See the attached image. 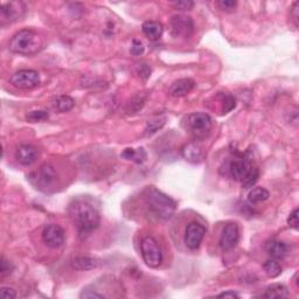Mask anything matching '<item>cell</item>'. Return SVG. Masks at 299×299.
I'll return each mask as SVG.
<instances>
[{
	"mask_svg": "<svg viewBox=\"0 0 299 299\" xmlns=\"http://www.w3.org/2000/svg\"><path fill=\"white\" fill-rule=\"evenodd\" d=\"M25 12H26V6L21 2H10L2 6L3 20H7L9 23L20 20L25 16Z\"/></svg>",
	"mask_w": 299,
	"mask_h": 299,
	"instance_id": "obj_13",
	"label": "cell"
},
{
	"mask_svg": "<svg viewBox=\"0 0 299 299\" xmlns=\"http://www.w3.org/2000/svg\"><path fill=\"white\" fill-rule=\"evenodd\" d=\"M136 73H137V75L140 77V79L146 81L151 76V68L147 63H144V62L137 63Z\"/></svg>",
	"mask_w": 299,
	"mask_h": 299,
	"instance_id": "obj_27",
	"label": "cell"
},
{
	"mask_svg": "<svg viewBox=\"0 0 299 299\" xmlns=\"http://www.w3.org/2000/svg\"><path fill=\"white\" fill-rule=\"evenodd\" d=\"M258 175H259L258 168H257V167H255L254 170H252V171L250 172V173H249L248 177L245 178L243 181H242V186H243V187H244L245 189L251 188L252 186H254V185L256 184V181H257Z\"/></svg>",
	"mask_w": 299,
	"mask_h": 299,
	"instance_id": "obj_28",
	"label": "cell"
},
{
	"mask_svg": "<svg viewBox=\"0 0 299 299\" xmlns=\"http://www.w3.org/2000/svg\"><path fill=\"white\" fill-rule=\"evenodd\" d=\"M270 196V193L263 187H255L249 192L248 200L250 203H259L268 200Z\"/></svg>",
	"mask_w": 299,
	"mask_h": 299,
	"instance_id": "obj_23",
	"label": "cell"
},
{
	"mask_svg": "<svg viewBox=\"0 0 299 299\" xmlns=\"http://www.w3.org/2000/svg\"><path fill=\"white\" fill-rule=\"evenodd\" d=\"M172 34L179 38H188L194 30V24L191 17L187 16H174L171 19Z\"/></svg>",
	"mask_w": 299,
	"mask_h": 299,
	"instance_id": "obj_12",
	"label": "cell"
},
{
	"mask_svg": "<svg viewBox=\"0 0 299 299\" xmlns=\"http://www.w3.org/2000/svg\"><path fill=\"white\" fill-rule=\"evenodd\" d=\"M53 105H54V109L56 111L63 114V112H68L72 110L74 105H75V101L68 96V95H60V96H56L54 98Z\"/></svg>",
	"mask_w": 299,
	"mask_h": 299,
	"instance_id": "obj_20",
	"label": "cell"
},
{
	"mask_svg": "<svg viewBox=\"0 0 299 299\" xmlns=\"http://www.w3.org/2000/svg\"><path fill=\"white\" fill-rule=\"evenodd\" d=\"M100 265V261L97 258L88 257V256H79L72 261L73 269L77 271H89V270L96 269Z\"/></svg>",
	"mask_w": 299,
	"mask_h": 299,
	"instance_id": "obj_17",
	"label": "cell"
},
{
	"mask_svg": "<svg viewBox=\"0 0 299 299\" xmlns=\"http://www.w3.org/2000/svg\"><path fill=\"white\" fill-rule=\"evenodd\" d=\"M65 240V229L59 224H47L42 230V241L49 248L56 249L62 247Z\"/></svg>",
	"mask_w": 299,
	"mask_h": 299,
	"instance_id": "obj_9",
	"label": "cell"
},
{
	"mask_svg": "<svg viewBox=\"0 0 299 299\" xmlns=\"http://www.w3.org/2000/svg\"><path fill=\"white\" fill-rule=\"evenodd\" d=\"M121 157L126 160H132L137 164H142L146 159V152L143 147H140V149H125L122 152Z\"/></svg>",
	"mask_w": 299,
	"mask_h": 299,
	"instance_id": "obj_22",
	"label": "cell"
},
{
	"mask_svg": "<svg viewBox=\"0 0 299 299\" xmlns=\"http://www.w3.org/2000/svg\"><path fill=\"white\" fill-rule=\"evenodd\" d=\"M145 201L151 212L160 220L171 219L177 208L173 199L154 187H150L146 191Z\"/></svg>",
	"mask_w": 299,
	"mask_h": 299,
	"instance_id": "obj_3",
	"label": "cell"
},
{
	"mask_svg": "<svg viewBox=\"0 0 299 299\" xmlns=\"http://www.w3.org/2000/svg\"><path fill=\"white\" fill-rule=\"evenodd\" d=\"M255 167L256 166L252 165L251 159H249L247 154H242V156L234 157V159H231L229 163H228L227 170L228 174H229L234 180L242 182Z\"/></svg>",
	"mask_w": 299,
	"mask_h": 299,
	"instance_id": "obj_6",
	"label": "cell"
},
{
	"mask_svg": "<svg viewBox=\"0 0 299 299\" xmlns=\"http://www.w3.org/2000/svg\"><path fill=\"white\" fill-rule=\"evenodd\" d=\"M290 296L289 290L285 285L283 284H272L271 286L266 287L264 294L263 297L264 298H287Z\"/></svg>",
	"mask_w": 299,
	"mask_h": 299,
	"instance_id": "obj_21",
	"label": "cell"
},
{
	"mask_svg": "<svg viewBox=\"0 0 299 299\" xmlns=\"http://www.w3.org/2000/svg\"><path fill=\"white\" fill-rule=\"evenodd\" d=\"M140 250H142L144 262L150 268H158L163 262V251L153 237L146 236L143 238L142 243H140Z\"/></svg>",
	"mask_w": 299,
	"mask_h": 299,
	"instance_id": "obj_5",
	"label": "cell"
},
{
	"mask_svg": "<svg viewBox=\"0 0 299 299\" xmlns=\"http://www.w3.org/2000/svg\"><path fill=\"white\" fill-rule=\"evenodd\" d=\"M28 179L38 189L47 192L55 187L56 182H58V173L52 165L45 164L33 172Z\"/></svg>",
	"mask_w": 299,
	"mask_h": 299,
	"instance_id": "obj_4",
	"label": "cell"
},
{
	"mask_svg": "<svg viewBox=\"0 0 299 299\" xmlns=\"http://www.w3.org/2000/svg\"><path fill=\"white\" fill-rule=\"evenodd\" d=\"M263 269H264L266 275L271 277V278H276V277H278L280 273H282V268H280L279 263L273 261V259L266 261L264 264H263Z\"/></svg>",
	"mask_w": 299,
	"mask_h": 299,
	"instance_id": "obj_25",
	"label": "cell"
},
{
	"mask_svg": "<svg viewBox=\"0 0 299 299\" xmlns=\"http://www.w3.org/2000/svg\"><path fill=\"white\" fill-rule=\"evenodd\" d=\"M206 228L199 222H191L188 223V226L186 227L185 231V244L186 247L191 250H196L199 249L200 244L205 237Z\"/></svg>",
	"mask_w": 299,
	"mask_h": 299,
	"instance_id": "obj_10",
	"label": "cell"
},
{
	"mask_svg": "<svg viewBox=\"0 0 299 299\" xmlns=\"http://www.w3.org/2000/svg\"><path fill=\"white\" fill-rule=\"evenodd\" d=\"M80 297H81V298H88V299H91V298H98V299L105 298L104 294L97 293V292H95V291H89V290L83 291V292L81 293V296H80Z\"/></svg>",
	"mask_w": 299,
	"mask_h": 299,
	"instance_id": "obj_37",
	"label": "cell"
},
{
	"mask_svg": "<svg viewBox=\"0 0 299 299\" xmlns=\"http://www.w3.org/2000/svg\"><path fill=\"white\" fill-rule=\"evenodd\" d=\"M265 250L268 254L271 256L272 258L280 259L283 258L284 256L286 255L287 252V245L282 241L277 240H271L266 242L265 244Z\"/></svg>",
	"mask_w": 299,
	"mask_h": 299,
	"instance_id": "obj_18",
	"label": "cell"
},
{
	"mask_svg": "<svg viewBox=\"0 0 299 299\" xmlns=\"http://www.w3.org/2000/svg\"><path fill=\"white\" fill-rule=\"evenodd\" d=\"M38 157L39 151L37 150V147L30 145V144H24V145L19 146L16 152V159L24 166L33 165L37 161Z\"/></svg>",
	"mask_w": 299,
	"mask_h": 299,
	"instance_id": "obj_14",
	"label": "cell"
},
{
	"mask_svg": "<svg viewBox=\"0 0 299 299\" xmlns=\"http://www.w3.org/2000/svg\"><path fill=\"white\" fill-rule=\"evenodd\" d=\"M172 5H173V7L175 10L188 11V10L193 9V6H194V3L191 2V0H179V2L172 3Z\"/></svg>",
	"mask_w": 299,
	"mask_h": 299,
	"instance_id": "obj_34",
	"label": "cell"
},
{
	"mask_svg": "<svg viewBox=\"0 0 299 299\" xmlns=\"http://www.w3.org/2000/svg\"><path fill=\"white\" fill-rule=\"evenodd\" d=\"M48 117H49V115H48L47 111L35 110V111L28 112L27 116H26V119L31 123H40V122L47 121Z\"/></svg>",
	"mask_w": 299,
	"mask_h": 299,
	"instance_id": "obj_26",
	"label": "cell"
},
{
	"mask_svg": "<svg viewBox=\"0 0 299 299\" xmlns=\"http://www.w3.org/2000/svg\"><path fill=\"white\" fill-rule=\"evenodd\" d=\"M195 87V82L192 79H180L175 81L168 88V94L172 97H182L191 93Z\"/></svg>",
	"mask_w": 299,
	"mask_h": 299,
	"instance_id": "obj_15",
	"label": "cell"
},
{
	"mask_svg": "<svg viewBox=\"0 0 299 299\" xmlns=\"http://www.w3.org/2000/svg\"><path fill=\"white\" fill-rule=\"evenodd\" d=\"M0 297L4 299H13L17 297V292L16 290L12 289V287L3 286L2 289H0Z\"/></svg>",
	"mask_w": 299,
	"mask_h": 299,
	"instance_id": "obj_35",
	"label": "cell"
},
{
	"mask_svg": "<svg viewBox=\"0 0 299 299\" xmlns=\"http://www.w3.org/2000/svg\"><path fill=\"white\" fill-rule=\"evenodd\" d=\"M217 6L224 12H233L236 9L237 2H234V0H220V2H217Z\"/></svg>",
	"mask_w": 299,
	"mask_h": 299,
	"instance_id": "obj_31",
	"label": "cell"
},
{
	"mask_svg": "<svg viewBox=\"0 0 299 299\" xmlns=\"http://www.w3.org/2000/svg\"><path fill=\"white\" fill-rule=\"evenodd\" d=\"M13 270H14V265L10 261H7V259L3 256L2 261H0V275H2L3 278L4 277L11 275Z\"/></svg>",
	"mask_w": 299,
	"mask_h": 299,
	"instance_id": "obj_30",
	"label": "cell"
},
{
	"mask_svg": "<svg viewBox=\"0 0 299 299\" xmlns=\"http://www.w3.org/2000/svg\"><path fill=\"white\" fill-rule=\"evenodd\" d=\"M212 124L213 122L210 116L202 114V112L192 114L188 117V125L193 133L196 136V138H205L212 129Z\"/></svg>",
	"mask_w": 299,
	"mask_h": 299,
	"instance_id": "obj_8",
	"label": "cell"
},
{
	"mask_svg": "<svg viewBox=\"0 0 299 299\" xmlns=\"http://www.w3.org/2000/svg\"><path fill=\"white\" fill-rule=\"evenodd\" d=\"M70 216L75 222L81 237H87L100 227L98 209L86 199H77L70 205Z\"/></svg>",
	"mask_w": 299,
	"mask_h": 299,
	"instance_id": "obj_1",
	"label": "cell"
},
{
	"mask_svg": "<svg viewBox=\"0 0 299 299\" xmlns=\"http://www.w3.org/2000/svg\"><path fill=\"white\" fill-rule=\"evenodd\" d=\"M10 81L19 89H33L40 84V75L33 69H23L14 73Z\"/></svg>",
	"mask_w": 299,
	"mask_h": 299,
	"instance_id": "obj_7",
	"label": "cell"
},
{
	"mask_svg": "<svg viewBox=\"0 0 299 299\" xmlns=\"http://www.w3.org/2000/svg\"><path fill=\"white\" fill-rule=\"evenodd\" d=\"M165 122H166V118L165 117H156L153 119H150L146 124L145 135L146 136L154 135V133H156L157 131H159V130L163 128V126L165 125Z\"/></svg>",
	"mask_w": 299,
	"mask_h": 299,
	"instance_id": "obj_24",
	"label": "cell"
},
{
	"mask_svg": "<svg viewBox=\"0 0 299 299\" xmlns=\"http://www.w3.org/2000/svg\"><path fill=\"white\" fill-rule=\"evenodd\" d=\"M144 49H145V47H144L143 42L137 40V39H135V40H132V44H131V48H130V53L133 56H139L142 55L144 53Z\"/></svg>",
	"mask_w": 299,
	"mask_h": 299,
	"instance_id": "obj_33",
	"label": "cell"
},
{
	"mask_svg": "<svg viewBox=\"0 0 299 299\" xmlns=\"http://www.w3.org/2000/svg\"><path fill=\"white\" fill-rule=\"evenodd\" d=\"M219 298H240V296L236 292H234V291H226V292H222L220 293Z\"/></svg>",
	"mask_w": 299,
	"mask_h": 299,
	"instance_id": "obj_38",
	"label": "cell"
},
{
	"mask_svg": "<svg viewBox=\"0 0 299 299\" xmlns=\"http://www.w3.org/2000/svg\"><path fill=\"white\" fill-rule=\"evenodd\" d=\"M181 153H182V157H184L186 160L193 164L199 163L202 158L201 149H200V147L194 143L186 144V145L182 147Z\"/></svg>",
	"mask_w": 299,
	"mask_h": 299,
	"instance_id": "obj_19",
	"label": "cell"
},
{
	"mask_svg": "<svg viewBox=\"0 0 299 299\" xmlns=\"http://www.w3.org/2000/svg\"><path fill=\"white\" fill-rule=\"evenodd\" d=\"M45 40L33 30H21L10 41V51L21 55L37 54L44 48Z\"/></svg>",
	"mask_w": 299,
	"mask_h": 299,
	"instance_id": "obj_2",
	"label": "cell"
},
{
	"mask_svg": "<svg viewBox=\"0 0 299 299\" xmlns=\"http://www.w3.org/2000/svg\"><path fill=\"white\" fill-rule=\"evenodd\" d=\"M240 240V229H238L237 223L229 222L224 226L222 234L220 237V247L222 250L228 251L236 247Z\"/></svg>",
	"mask_w": 299,
	"mask_h": 299,
	"instance_id": "obj_11",
	"label": "cell"
},
{
	"mask_svg": "<svg viewBox=\"0 0 299 299\" xmlns=\"http://www.w3.org/2000/svg\"><path fill=\"white\" fill-rule=\"evenodd\" d=\"M142 30L144 32V34L146 35L147 39H150L151 41H157L159 40L161 35H163L164 26L163 24L159 23V21L150 20V21H145V23L143 24Z\"/></svg>",
	"mask_w": 299,
	"mask_h": 299,
	"instance_id": "obj_16",
	"label": "cell"
},
{
	"mask_svg": "<svg viewBox=\"0 0 299 299\" xmlns=\"http://www.w3.org/2000/svg\"><path fill=\"white\" fill-rule=\"evenodd\" d=\"M222 103H223V108H222L223 114H228V112H230L233 109H235V107H236V100H235V97L231 96V95H224Z\"/></svg>",
	"mask_w": 299,
	"mask_h": 299,
	"instance_id": "obj_29",
	"label": "cell"
},
{
	"mask_svg": "<svg viewBox=\"0 0 299 299\" xmlns=\"http://www.w3.org/2000/svg\"><path fill=\"white\" fill-rule=\"evenodd\" d=\"M298 215H299V210H298V208H296L290 213L289 217H287V224H289L290 228H292V229H294V230H298V228H299Z\"/></svg>",
	"mask_w": 299,
	"mask_h": 299,
	"instance_id": "obj_32",
	"label": "cell"
},
{
	"mask_svg": "<svg viewBox=\"0 0 299 299\" xmlns=\"http://www.w3.org/2000/svg\"><path fill=\"white\" fill-rule=\"evenodd\" d=\"M291 17H292V20L296 27H298V19H299V3L294 2L292 5V9H291Z\"/></svg>",
	"mask_w": 299,
	"mask_h": 299,
	"instance_id": "obj_36",
	"label": "cell"
}]
</instances>
